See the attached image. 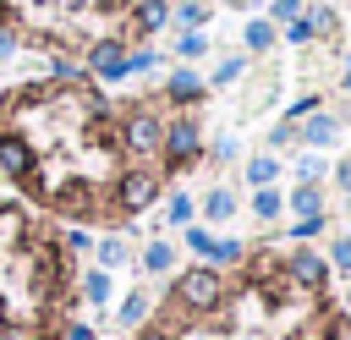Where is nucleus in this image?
<instances>
[{
	"mask_svg": "<svg viewBox=\"0 0 351 340\" xmlns=\"http://www.w3.org/2000/svg\"><path fill=\"white\" fill-rule=\"evenodd\" d=\"M203 214H208L214 225H219V219H230V214H236V192H230V186H214V192L203 197Z\"/></svg>",
	"mask_w": 351,
	"mask_h": 340,
	"instance_id": "obj_17",
	"label": "nucleus"
},
{
	"mask_svg": "<svg viewBox=\"0 0 351 340\" xmlns=\"http://www.w3.org/2000/svg\"><path fill=\"white\" fill-rule=\"evenodd\" d=\"M55 340H99V335H93L88 324H77V318H71V324H60V335H55Z\"/></svg>",
	"mask_w": 351,
	"mask_h": 340,
	"instance_id": "obj_31",
	"label": "nucleus"
},
{
	"mask_svg": "<svg viewBox=\"0 0 351 340\" xmlns=\"http://www.w3.org/2000/svg\"><path fill=\"white\" fill-rule=\"evenodd\" d=\"M186 247H192L197 258H208V252H214V236H208L203 225H186Z\"/></svg>",
	"mask_w": 351,
	"mask_h": 340,
	"instance_id": "obj_25",
	"label": "nucleus"
},
{
	"mask_svg": "<svg viewBox=\"0 0 351 340\" xmlns=\"http://www.w3.org/2000/svg\"><path fill=\"white\" fill-rule=\"evenodd\" d=\"M269 11H274V22H285V27H291V22L302 16V0H274Z\"/></svg>",
	"mask_w": 351,
	"mask_h": 340,
	"instance_id": "obj_27",
	"label": "nucleus"
},
{
	"mask_svg": "<svg viewBox=\"0 0 351 340\" xmlns=\"http://www.w3.org/2000/svg\"><path fill=\"white\" fill-rule=\"evenodd\" d=\"M291 208H296L302 219H313V214H324V197H318V186H307V181H302V186L291 192Z\"/></svg>",
	"mask_w": 351,
	"mask_h": 340,
	"instance_id": "obj_18",
	"label": "nucleus"
},
{
	"mask_svg": "<svg viewBox=\"0 0 351 340\" xmlns=\"http://www.w3.org/2000/svg\"><path fill=\"white\" fill-rule=\"evenodd\" d=\"M241 77V55H230V60H219V71H214V82H236Z\"/></svg>",
	"mask_w": 351,
	"mask_h": 340,
	"instance_id": "obj_32",
	"label": "nucleus"
},
{
	"mask_svg": "<svg viewBox=\"0 0 351 340\" xmlns=\"http://www.w3.org/2000/svg\"><path fill=\"white\" fill-rule=\"evenodd\" d=\"M159 154H165V165H170V170H186V165L203 154V126H197L192 115L165 121V143H159Z\"/></svg>",
	"mask_w": 351,
	"mask_h": 340,
	"instance_id": "obj_4",
	"label": "nucleus"
},
{
	"mask_svg": "<svg viewBox=\"0 0 351 340\" xmlns=\"http://www.w3.org/2000/svg\"><path fill=\"white\" fill-rule=\"evenodd\" d=\"M60 247H66V252H93V236L71 225V230H60Z\"/></svg>",
	"mask_w": 351,
	"mask_h": 340,
	"instance_id": "obj_24",
	"label": "nucleus"
},
{
	"mask_svg": "<svg viewBox=\"0 0 351 340\" xmlns=\"http://www.w3.org/2000/svg\"><path fill=\"white\" fill-rule=\"evenodd\" d=\"M296 340H335V329H307V335H296Z\"/></svg>",
	"mask_w": 351,
	"mask_h": 340,
	"instance_id": "obj_37",
	"label": "nucleus"
},
{
	"mask_svg": "<svg viewBox=\"0 0 351 340\" xmlns=\"http://www.w3.org/2000/svg\"><path fill=\"white\" fill-rule=\"evenodd\" d=\"M274 38H280V33H274V22H263V16H252V22L241 27V44H247V49H274Z\"/></svg>",
	"mask_w": 351,
	"mask_h": 340,
	"instance_id": "obj_15",
	"label": "nucleus"
},
{
	"mask_svg": "<svg viewBox=\"0 0 351 340\" xmlns=\"http://www.w3.org/2000/svg\"><path fill=\"white\" fill-rule=\"evenodd\" d=\"M176 16H181V22H186V33H192V27H203V22H208V5H203V0H181V5H176Z\"/></svg>",
	"mask_w": 351,
	"mask_h": 340,
	"instance_id": "obj_23",
	"label": "nucleus"
},
{
	"mask_svg": "<svg viewBox=\"0 0 351 340\" xmlns=\"http://www.w3.org/2000/svg\"><path fill=\"white\" fill-rule=\"evenodd\" d=\"M219 302H225V280H219V269H208V263L181 269V274H176V285H170V313H176V318L219 313Z\"/></svg>",
	"mask_w": 351,
	"mask_h": 340,
	"instance_id": "obj_1",
	"label": "nucleus"
},
{
	"mask_svg": "<svg viewBox=\"0 0 351 340\" xmlns=\"http://www.w3.org/2000/svg\"><path fill=\"white\" fill-rule=\"evenodd\" d=\"M132 22H137V33H159V27L170 22V0H137Z\"/></svg>",
	"mask_w": 351,
	"mask_h": 340,
	"instance_id": "obj_13",
	"label": "nucleus"
},
{
	"mask_svg": "<svg viewBox=\"0 0 351 340\" xmlns=\"http://www.w3.org/2000/svg\"><path fill=\"white\" fill-rule=\"evenodd\" d=\"M208 154H214V159H236V143H230V137H219V143H214Z\"/></svg>",
	"mask_w": 351,
	"mask_h": 340,
	"instance_id": "obj_36",
	"label": "nucleus"
},
{
	"mask_svg": "<svg viewBox=\"0 0 351 340\" xmlns=\"http://www.w3.org/2000/svg\"><path fill=\"white\" fill-rule=\"evenodd\" d=\"M318 230H324V214H313V219H296V225H291V236H296V241H307V236H318Z\"/></svg>",
	"mask_w": 351,
	"mask_h": 340,
	"instance_id": "obj_29",
	"label": "nucleus"
},
{
	"mask_svg": "<svg viewBox=\"0 0 351 340\" xmlns=\"http://www.w3.org/2000/svg\"><path fill=\"white\" fill-rule=\"evenodd\" d=\"M165 99H170V104H197V99H203V77H197V71H170Z\"/></svg>",
	"mask_w": 351,
	"mask_h": 340,
	"instance_id": "obj_10",
	"label": "nucleus"
},
{
	"mask_svg": "<svg viewBox=\"0 0 351 340\" xmlns=\"http://www.w3.org/2000/svg\"><path fill=\"white\" fill-rule=\"evenodd\" d=\"M93 258H99L104 274H115V269L132 258V247H126V236H99V241H93Z\"/></svg>",
	"mask_w": 351,
	"mask_h": 340,
	"instance_id": "obj_11",
	"label": "nucleus"
},
{
	"mask_svg": "<svg viewBox=\"0 0 351 340\" xmlns=\"http://www.w3.org/2000/svg\"><path fill=\"white\" fill-rule=\"evenodd\" d=\"M335 181H340V192L351 197V159H340V165H335Z\"/></svg>",
	"mask_w": 351,
	"mask_h": 340,
	"instance_id": "obj_35",
	"label": "nucleus"
},
{
	"mask_svg": "<svg viewBox=\"0 0 351 340\" xmlns=\"http://www.w3.org/2000/svg\"><path fill=\"white\" fill-rule=\"evenodd\" d=\"M33 165H38L33 143H27L22 132H0V175H11V181H27V175H33Z\"/></svg>",
	"mask_w": 351,
	"mask_h": 340,
	"instance_id": "obj_5",
	"label": "nucleus"
},
{
	"mask_svg": "<svg viewBox=\"0 0 351 340\" xmlns=\"http://www.w3.org/2000/svg\"><path fill=\"white\" fill-rule=\"evenodd\" d=\"M280 208H285V197H280L274 186H263V192H252V214H258V219H280Z\"/></svg>",
	"mask_w": 351,
	"mask_h": 340,
	"instance_id": "obj_22",
	"label": "nucleus"
},
{
	"mask_svg": "<svg viewBox=\"0 0 351 340\" xmlns=\"http://www.w3.org/2000/svg\"><path fill=\"white\" fill-rule=\"evenodd\" d=\"M192 214H197V203H192L186 192H170V203H165V219H170V225H192Z\"/></svg>",
	"mask_w": 351,
	"mask_h": 340,
	"instance_id": "obj_21",
	"label": "nucleus"
},
{
	"mask_svg": "<svg viewBox=\"0 0 351 340\" xmlns=\"http://www.w3.org/2000/svg\"><path fill=\"white\" fill-rule=\"evenodd\" d=\"M176 55H181V60H203V55H208V38H203V27L181 33V38H176Z\"/></svg>",
	"mask_w": 351,
	"mask_h": 340,
	"instance_id": "obj_20",
	"label": "nucleus"
},
{
	"mask_svg": "<svg viewBox=\"0 0 351 340\" xmlns=\"http://www.w3.org/2000/svg\"><path fill=\"white\" fill-rule=\"evenodd\" d=\"M49 71H55L60 82H71V77H82V66H77V60H66V55H55V60H49Z\"/></svg>",
	"mask_w": 351,
	"mask_h": 340,
	"instance_id": "obj_28",
	"label": "nucleus"
},
{
	"mask_svg": "<svg viewBox=\"0 0 351 340\" xmlns=\"http://www.w3.org/2000/svg\"><path fill=\"white\" fill-rule=\"evenodd\" d=\"M274 175H280V159L274 154H258V159H247V181L263 192V186H274Z\"/></svg>",
	"mask_w": 351,
	"mask_h": 340,
	"instance_id": "obj_16",
	"label": "nucleus"
},
{
	"mask_svg": "<svg viewBox=\"0 0 351 340\" xmlns=\"http://www.w3.org/2000/svg\"><path fill=\"white\" fill-rule=\"evenodd\" d=\"M329 263H335V269H351V236H340V241L329 247Z\"/></svg>",
	"mask_w": 351,
	"mask_h": 340,
	"instance_id": "obj_30",
	"label": "nucleus"
},
{
	"mask_svg": "<svg viewBox=\"0 0 351 340\" xmlns=\"http://www.w3.org/2000/svg\"><path fill=\"white\" fill-rule=\"evenodd\" d=\"M143 269H148V274H170V269H176V247H170V241H148V247H143Z\"/></svg>",
	"mask_w": 351,
	"mask_h": 340,
	"instance_id": "obj_14",
	"label": "nucleus"
},
{
	"mask_svg": "<svg viewBox=\"0 0 351 340\" xmlns=\"http://www.w3.org/2000/svg\"><path fill=\"white\" fill-rule=\"evenodd\" d=\"M137 340H176V329H165V324H143Z\"/></svg>",
	"mask_w": 351,
	"mask_h": 340,
	"instance_id": "obj_33",
	"label": "nucleus"
},
{
	"mask_svg": "<svg viewBox=\"0 0 351 340\" xmlns=\"http://www.w3.org/2000/svg\"><path fill=\"white\" fill-rule=\"evenodd\" d=\"M88 71L104 77V82L126 77V44H121V38H99V44H88Z\"/></svg>",
	"mask_w": 351,
	"mask_h": 340,
	"instance_id": "obj_6",
	"label": "nucleus"
},
{
	"mask_svg": "<svg viewBox=\"0 0 351 340\" xmlns=\"http://www.w3.org/2000/svg\"><path fill=\"white\" fill-rule=\"evenodd\" d=\"M159 143H165V121H159L148 104H137V110L121 115V148H126L132 159H154Z\"/></svg>",
	"mask_w": 351,
	"mask_h": 340,
	"instance_id": "obj_2",
	"label": "nucleus"
},
{
	"mask_svg": "<svg viewBox=\"0 0 351 340\" xmlns=\"http://www.w3.org/2000/svg\"><path fill=\"white\" fill-rule=\"evenodd\" d=\"M77 291H82V302H88V307H110V296H115V285H110V274H104V269H88Z\"/></svg>",
	"mask_w": 351,
	"mask_h": 340,
	"instance_id": "obj_12",
	"label": "nucleus"
},
{
	"mask_svg": "<svg viewBox=\"0 0 351 340\" xmlns=\"http://www.w3.org/2000/svg\"><path fill=\"white\" fill-rule=\"evenodd\" d=\"M241 241L236 236H214V252H208V269H219V263H241Z\"/></svg>",
	"mask_w": 351,
	"mask_h": 340,
	"instance_id": "obj_19",
	"label": "nucleus"
},
{
	"mask_svg": "<svg viewBox=\"0 0 351 340\" xmlns=\"http://www.w3.org/2000/svg\"><path fill=\"white\" fill-rule=\"evenodd\" d=\"M148 313H154V296H148V291H126L121 307H115V324H121V329H143Z\"/></svg>",
	"mask_w": 351,
	"mask_h": 340,
	"instance_id": "obj_8",
	"label": "nucleus"
},
{
	"mask_svg": "<svg viewBox=\"0 0 351 340\" xmlns=\"http://www.w3.org/2000/svg\"><path fill=\"white\" fill-rule=\"evenodd\" d=\"M159 66V49H132L126 55V71H154Z\"/></svg>",
	"mask_w": 351,
	"mask_h": 340,
	"instance_id": "obj_26",
	"label": "nucleus"
},
{
	"mask_svg": "<svg viewBox=\"0 0 351 340\" xmlns=\"http://www.w3.org/2000/svg\"><path fill=\"white\" fill-rule=\"evenodd\" d=\"M346 88H351V71H346Z\"/></svg>",
	"mask_w": 351,
	"mask_h": 340,
	"instance_id": "obj_38",
	"label": "nucleus"
},
{
	"mask_svg": "<svg viewBox=\"0 0 351 340\" xmlns=\"http://www.w3.org/2000/svg\"><path fill=\"white\" fill-rule=\"evenodd\" d=\"M16 55V27H0V60Z\"/></svg>",
	"mask_w": 351,
	"mask_h": 340,
	"instance_id": "obj_34",
	"label": "nucleus"
},
{
	"mask_svg": "<svg viewBox=\"0 0 351 340\" xmlns=\"http://www.w3.org/2000/svg\"><path fill=\"white\" fill-rule=\"evenodd\" d=\"M285 280H291V285H302V291H318V285L329 280V263H324L318 252H307V247H302V252H291V258H285Z\"/></svg>",
	"mask_w": 351,
	"mask_h": 340,
	"instance_id": "obj_7",
	"label": "nucleus"
},
{
	"mask_svg": "<svg viewBox=\"0 0 351 340\" xmlns=\"http://www.w3.org/2000/svg\"><path fill=\"white\" fill-rule=\"evenodd\" d=\"M302 143H313V148H329L335 137H340V121L335 115H324V110H313L307 121H302V132H296Z\"/></svg>",
	"mask_w": 351,
	"mask_h": 340,
	"instance_id": "obj_9",
	"label": "nucleus"
},
{
	"mask_svg": "<svg viewBox=\"0 0 351 340\" xmlns=\"http://www.w3.org/2000/svg\"><path fill=\"white\" fill-rule=\"evenodd\" d=\"M159 186H165V181H159L148 165H132V170H121V175H115L110 197H115V208H121V214H143V208L159 197Z\"/></svg>",
	"mask_w": 351,
	"mask_h": 340,
	"instance_id": "obj_3",
	"label": "nucleus"
}]
</instances>
